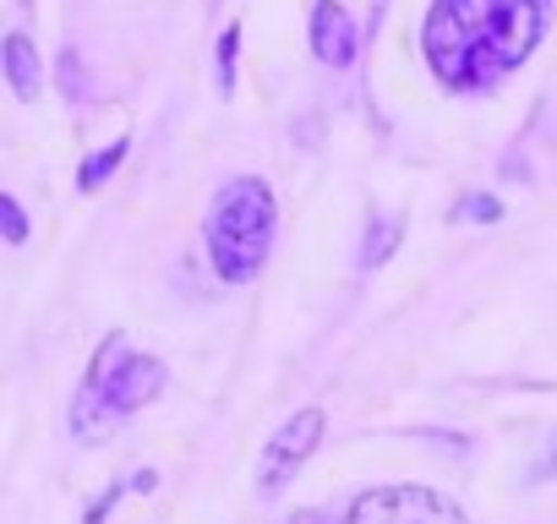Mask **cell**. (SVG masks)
Returning <instances> with one entry per match:
<instances>
[{
    "label": "cell",
    "instance_id": "6da1fadb",
    "mask_svg": "<svg viewBox=\"0 0 557 524\" xmlns=\"http://www.w3.org/2000/svg\"><path fill=\"white\" fill-rule=\"evenodd\" d=\"M546 34V0H437L421 23L426 66L454 93L503 83Z\"/></svg>",
    "mask_w": 557,
    "mask_h": 524
},
{
    "label": "cell",
    "instance_id": "7a4b0ae2",
    "mask_svg": "<svg viewBox=\"0 0 557 524\" xmlns=\"http://www.w3.org/2000/svg\"><path fill=\"white\" fill-rule=\"evenodd\" d=\"M273 229H278V202L268 191V180L257 175H235L213 191L208 202V262L224 285H251L262 274V262L273 251Z\"/></svg>",
    "mask_w": 557,
    "mask_h": 524
},
{
    "label": "cell",
    "instance_id": "3957f363",
    "mask_svg": "<svg viewBox=\"0 0 557 524\" xmlns=\"http://www.w3.org/2000/svg\"><path fill=\"white\" fill-rule=\"evenodd\" d=\"M170 383L164 361L159 355H143V350H126L121 334H110L77 388V404H72V432L83 442H104L126 415H137L143 404L159 399V388Z\"/></svg>",
    "mask_w": 557,
    "mask_h": 524
},
{
    "label": "cell",
    "instance_id": "277c9868",
    "mask_svg": "<svg viewBox=\"0 0 557 524\" xmlns=\"http://www.w3.org/2000/svg\"><path fill=\"white\" fill-rule=\"evenodd\" d=\"M345 524H470L465 508L454 497H443L437 486H416V481H394V486H367Z\"/></svg>",
    "mask_w": 557,
    "mask_h": 524
},
{
    "label": "cell",
    "instance_id": "5b68a950",
    "mask_svg": "<svg viewBox=\"0 0 557 524\" xmlns=\"http://www.w3.org/2000/svg\"><path fill=\"white\" fill-rule=\"evenodd\" d=\"M323 426H329V415H323L318 404H307V410H296L285 426L268 437V448H262V459H257V491H262V497L285 491V481L318 453Z\"/></svg>",
    "mask_w": 557,
    "mask_h": 524
},
{
    "label": "cell",
    "instance_id": "8992f818",
    "mask_svg": "<svg viewBox=\"0 0 557 524\" xmlns=\"http://www.w3.org/2000/svg\"><path fill=\"white\" fill-rule=\"evenodd\" d=\"M312 50H318V61L334 66V72L356 66L361 34H356L350 7H339V0H318V7H312Z\"/></svg>",
    "mask_w": 557,
    "mask_h": 524
},
{
    "label": "cell",
    "instance_id": "52a82bcc",
    "mask_svg": "<svg viewBox=\"0 0 557 524\" xmlns=\"http://www.w3.org/2000/svg\"><path fill=\"white\" fill-rule=\"evenodd\" d=\"M0 72H7V83H12V93L23 104H34L45 93V66H39V50H34L28 34H7V39H0Z\"/></svg>",
    "mask_w": 557,
    "mask_h": 524
},
{
    "label": "cell",
    "instance_id": "ba28073f",
    "mask_svg": "<svg viewBox=\"0 0 557 524\" xmlns=\"http://www.w3.org/2000/svg\"><path fill=\"white\" fill-rule=\"evenodd\" d=\"M126 153H132V137H115L110 148H99V153H88L83 164H77V191H99L121 164H126Z\"/></svg>",
    "mask_w": 557,
    "mask_h": 524
},
{
    "label": "cell",
    "instance_id": "9c48e42d",
    "mask_svg": "<svg viewBox=\"0 0 557 524\" xmlns=\"http://www.w3.org/2000/svg\"><path fill=\"white\" fill-rule=\"evenodd\" d=\"M399 240H405V219H399V213H394V219H372L367 246H361V269H383V262L399 251Z\"/></svg>",
    "mask_w": 557,
    "mask_h": 524
},
{
    "label": "cell",
    "instance_id": "30bf717a",
    "mask_svg": "<svg viewBox=\"0 0 557 524\" xmlns=\"http://www.w3.org/2000/svg\"><path fill=\"white\" fill-rule=\"evenodd\" d=\"M0 240H12V246L28 240V213H23V202L7 197V191H0Z\"/></svg>",
    "mask_w": 557,
    "mask_h": 524
},
{
    "label": "cell",
    "instance_id": "8fae6325",
    "mask_svg": "<svg viewBox=\"0 0 557 524\" xmlns=\"http://www.w3.org/2000/svg\"><path fill=\"white\" fill-rule=\"evenodd\" d=\"M235 55H240V28L219 34V93H235Z\"/></svg>",
    "mask_w": 557,
    "mask_h": 524
},
{
    "label": "cell",
    "instance_id": "7c38bea8",
    "mask_svg": "<svg viewBox=\"0 0 557 524\" xmlns=\"http://www.w3.org/2000/svg\"><path fill=\"white\" fill-rule=\"evenodd\" d=\"M459 219L497 224V219H503V202H497V197H486V191H475V197H465V202H459Z\"/></svg>",
    "mask_w": 557,
    "mask_h": 524
},
{
    "label": "cell",
    "instance_id": "4fadbf2b",
    "mask_svg": "<svg viewBox=\"0 0 557 524\" xmlns=\"http://www.w3.org/2000/svg\"><path fill=\"white\" fill-rule=\"evenodd\" d=\"M285 524H329V513H318V508H307V513H290Z\"/></svg>",
    "mask_w": 557,
    "mask_h": 524
},
{
    "label": "cell",
    "instance_id": "5bb4252c",
    "mask_svg": "<svg viewBox=\"0 0 557 524\" xmlns=\"http://www.w3.org/2000/svg\"><path fill=\"white\" fill-rule=\"evenodd\" d=\"M208 7H213V0H208Z\"/></svg>",
    "mask_w": 557,
    "mask_h": 524
}]
</instances>
